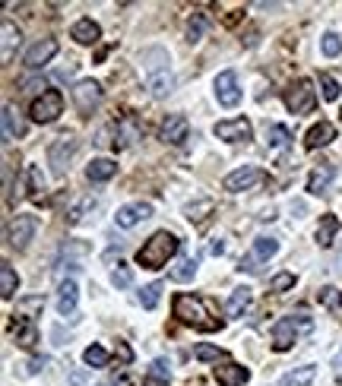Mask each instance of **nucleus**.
<instances>
[{"label": "nucleus", "instance_id": "72a5a7b5", "mask_svg": "<svg viewBox=\"0 0 342 386\" xmlns=\"http://www.w3.org/2000/svg\"><path fill=\"white\" fill-rule=\"evenodd\" d=\"M42 310H44V297H42V295L23 297V301L16 304V314H19V316H29V320H35V314H42Z\"/></svg>", "mask_w": 342, "mask_h": 386}, {"label": "nucleus", "instance_id": "c756f323", "mask_svg": "<svg viewBox=\"0 0 342 386\" xmlns=\"http://www.w3.org/2000/svg\"><path fill=\"white\" fill-rule=\"evenodd\" d=\"M336 231H339V219H336V215H323L320 225H317V244L329 247L336 238Z\"/></svg>", "mask_w": 342, "mask_h": 386}, {"label": "nucleus", "instance_id": "37998d69", "mask_svg": "<svg viewBox=\"0 0 342 386\" xmlns=\"http://www.w3.org/2000/svg\"><path fill=\"white\" fill-rule=\"evenodd\" d=\"M320 89H323V98H327V101H336V98H339V82H336L329 73L320 76Z\"/></svg>", "mask_w": 342, "mask_h": 386}, {"label": "nucleus", "instance_id": "4c0bfd02", "mask_svg": "<svg viewBox=\"0 0 342 386\" xmlns=\"http://www.w3.org/2000/svg\"><path fill=\"white\" fill-rule=\"evenodd\" d=\"M82 361H86L89 367H95V371H99V367L108 364V352L101 345H89L86 352H82Z\"/></svg>", "mask_w": 342, "mask_h": 386}, {"label": "nucleus", "instance_id": "8fccbe9b", "mask_svg": "<svg viewBox=\"0 0 342 386\" xmlns=\"http://www.w3.org/2000/svg\"><path fill=\"white\" fill-rule=\"evenodd\" d=\"M143 386H168V380H158V377H146Z\"/></svg>", "mask_w": 342, "mask_h": 386}, {"label": "nucleus", "instance_id": "79ce46f5", "mask_svg": "<svg viewBox=\"0 0 342 386\" xmlns=\"http://www.w3.org/2000/svg\"><path fill=\"white\" fill-rule=\"evenodd\" d=\"M291 285H295V272H279V276L270 282V291H276V295H282V291H289Z\"/></svg>", "mask_w": 342, "mask_h": 386}, {"label": "nucleus", "instance_id": "7c9ffc66", "mask_svg": "<svg viewBox=\"0 0 342 386\" xmlns=\"http://www.w3.org/2000/svg\"><path fill=\"white\" fill-rule=\"evenodd\" d=\"M95 209H99V200H95V196H82L73 209H67V221L70 225H76V221H82L86 215H92Z\"/></svg>", "mask_w": 342, "mask_h": 386}, {"label": "nucleus", "instance_id": "6e6552de", "mask_svg": "<svg viewBox=\"0 0 342 386\" xmlns=\"http://www.w3.org/2000/svg\"><path fill=\"white\" fill-rule=\"evenodd\" d=\"M61 111H63V95L57 92V89H48V92L32 101V108H29L35 124H54V120L61 117Z\"/></svg>", "mask_w": 342, "mask_h": 386}, {"label": "nucleus", "instance_id": "dca6fc26", "mask_svg": "<svg viewBox=\"0 0 342 386\" xmlns=\"http://www.w3.org/2000/svg\"><path fill=\"white\" fill-rule=\"evenodd\" d=\"M57 54V41L54 38H42V41H35L29 51H25V57H23V63L29 70H42L44 63H51V57Z\"/></svg>", "mask_w": 342, "mask_h": 386}, {"label": "nucleus", "instance_id": "a18cd8bd", "mask_svg": "<svg viewBox=\"0 0 342 386\" xmlns=\"http://www.w3.org/2000/svg\"><path fill=\"white\" fill-rule=\"evenodd\" d=\"M130 282H133V272L127 269V266H118V269L111 272V285H114V288H127Z\"/></svg>", "mask_w": 342, "mask_h": 386}, {"label": "nucleus", "instance_id": "4be33fe9", "mask_svg": "<svg viewBox=\"0 0 342 386\" xmlns=\"http://www.w3.org/2000/svg\"><path fill=\"white\" fill-rule=\"evenodd\" d=\"M0 35H4V44H0V60L10 63V60H13V51L19 48L23 35H19V29L10 22V19H4V25H0Z\"/></svg>", "mask_w": 342, "mask_h": 386}, {"label": "nucleus", "instance_id": "ddd939ff", "mask_svg": "<svg viewBox=\"0 0 342 386\" xmlns=\"http://www.w3.org/2000/svg\"><path fill=\"white\" fill-rule=\"evenodd\" d=\"M213 133L219 139H225V143H247L253 136V127L247 117H234V120H219L213 127Z\"/></svg>", "mask_w": 342, "mask_h": 386}, {"label": "nucleus", "instance_id": "f704fd0d", "mask_svg": "<svg viewBox=\"0 0 342 386\" xmlns=\"http://www.w3.org/2000/svg\"><path fill=\"white\" fill-rule=\"evenodd\" d=\"M317 301H320L327 310H342V291L333 288V285H323V288L317 291Z\"/></svg>", "mask_w": 342, "mask_h": 386}, {"label": "nucleus", "instance_id": "c9c22d12", "mask_svg": "<svg viewBox=\"0 0 342 386\" xmlns=\"http://www.w3.org/2000/svg\"><path fill=\"white\" fill-rule=\"evenodd\" d=\"M215 209L213 200H196V202H187V209H184V215H187L190 221H203L209 212Z\"/></svg>", "mask_w": 342, "mask_h": 386}, {"label": "nucleus", "instance_id": "f8f14e48", "mask_svg": "<svg viewBox=\"0 0 342 386\" xmlns=\"http://www.w3.org/2000/svg\"><path fill=\"white\" fill-rule=\"evenodd\" d=\"M213 86H215V98H219L222 108H234L241 101V86H238V73L234 70H222Z\"/></svg>", "mask_w": 342, "mask_h": 386}, {"label": "nucleus", "instance_id": "c85d7f7f", "mask_svg": "<svg viewBox=\"0 0 342 386\" xmlns=\"http://www.w3.org/2000/svg\"><path fill=\"white\" fill-rule=\"evenodd\" d=\"M23 133H25V124L19 120L16 108H13V105H4V136H6V139H19Z\"/></svg>", "mask_w": 342, "mask_h": 386}, {"label": "nucleus", "instance_id": "f03ea898", "mask_svg": "<svg viewBox=\"0 0 342 386\" xmlns=\"http://www.w3.org/2000/svg\"><path fill=\"white\" fill-rule=\"evenodd\" d=\"M177 250H181V240H177L175 234H171V231H156L137 250V263L143 266V269H162V266L168 263Z\"/></svg>", "mask_w": 342, "mask_h": 386}, {"label": "nucleus", "instance_id": "ea45409f", "mask_svg": "<svg viewBox=\"0 0 342 386\" xmlns=\"http://www.w3.org/2000/svg\"><path fill=\"white\" fill-rule=\"evenodd\" d=\"M320 51L327 57H339L342 54V38L336 35V32H327V35H323V41H320Z\"/></svg>", "mask_w": 342, "mask_h": 386}, {"label": "nucleus", "instance_id": "423d86ee", "mask_svg": "<svg viewBox=\"0 0 342 386\" xmlns=\"http://www.w3.org/2000/svg\"><path fill=\"white\" fill-rule=\"evenodd\" d=\"M276 253H279V240H276V238H266V234H263V238L253 240L251 250L241 257L238 269H241V272H260V269H263V263H270Z\"/></svg>", "mask_w": 342, "mask_h": 386}, {"label": "nucleus", "instance_id": "b1692460", "mask_svg": "<svg viewBox=\"0 0 342 386\" xmlns=\"http://www.w3.org/2000/svg\"><path fill=\"white\" fill-rule=\"evenodd\" d=\"M70 35H73L80 44H95L101 38V29H99V22H92V19H80V22L70 29Z\"/></svg>", "mask_w": 342, "mask_h": 386}, {"label": "nucleus", "instance_id": "0eeeda50", "mask_svg": "<svg viewBox=\"0 0 342 386\" xmlns=\"http://www.w3.org/2000/svg\"><path fill=\"white\" fill-rule=\"evenodd\" d=\"M76 149H80V139H76L73 133H63V136H57L54 143H51V149H48V165H51V171H54L57 177L67 174V168H70V162H73Z\"/></svg>", "mask_w": 342, "mask_h": 386}, {"label": "nucleus", "instance_id": "7ed1b4c3", "mask_svg": "<svg viewBox=\"0 0 342 386\" xmlns=\"http://www.w3.org/2000/svg\"><path fill=\"white\" fill-rule=\"evenodd\" d=\"M175 316L181 323H187V326L200 329V333H215V329H222V320H215V316L209 314L206 301H203V297H194V295H177L175 297Z\"/></svg>", "mask_w": 342, "mask_h": 386}, {"label": "nucleus", "instance_id": "9d476101", "mask_svg": "<svg viewBox=\"0 0 342 386\" xmlns=\"http://www.w3.org/2000/svg\"><path fill=\"white\" fill-rule=\"evenodd\" d=\"M38 231V219L35 215H16V219L10 221V228H6V240H10V247H16V250H25L29 247V240L35 238Z\"/></svg>", "mask_w": 342, "mask_h": 386}, {"label": "nucleus", "instance_id": "a211bd4d", "mask_svg": "<svg viewBox=\"0 0 342 386\" xmlns=\"http://www.w3.org/2000/svg\"><path fill=\"white\" fill-rule=\"evenodd\" d=\"M149 215H152L149 202H127V206L118 209L114 221H118V228H133V225H139L143 219H149Z\"/></svg>", "mask_w": 342, "mask_h": 386}, {"label": "nucleus", "instance_id": "2f4dec72", "mask_svg": "<svg viewBox=\"0 0 342 386\" xmlns=\"http://www.w3.org/2000/svg\"><path fill=\"white\" fill-rule=\"evenodd\" d=\"M194 276H196V259H194V257H181V259L175 263V269L168 272L171 282H190Z\"/></svg>", "mask_w": 342, "mask_h": 386}, {"label": "nucleus", "instance_id": "20e7f679", "mask_svg": "<svg viewBox=\"0 0 342 386\" xmlns=\"http://www.w3.org/2000/svg\"><path fill=\"white\" fill-rule=\"evenodd\" d=\"M314 329V320L308 314H291V316H282V320L272 326L270 333V342L276 352H289L291 345L298 342V333H310Z\"/></svg>", "mask_w": 342, "mask_h": 386}, {"label": "nucleus", "instance_id": "cd10ccee", "mask_svg": "<svg viewBox=\"0 0 342 386\" xmlns=\"http://www.w3.org/2000/svg\"><path fill=\"white\" fill-rule=\"evenodd\" d=\"M137 136H139L137 120H133V117H127L124 124H118V133H114V139H111V143H114V149H127V146H130Z\"/></svg>", "mask_w": 342, "mask_h": 386}, {"label": "nucleus", "instance_id": "2eb2a0df", "mask_svg": "<svg viewBox=\"0 0 342 386\" xmlns=\"http://www.w3.org/2000/svg\"><path fill=\"white\" fill-rule=\"evenodd\" d=\"M215 383L219 386H244L247 380H251V371L241 364H234V361H222V364H215L213 371Z\"/></svg>", "mask_w": 342, "mask_h": 386}, {"label": "nucleus", "instance_id": "412c9836", "mask_svg": "<svg viewBox=\"0 0 342 386\" xmlns=\"http://www.w3.org/2000/svg\"><path fill=\"white\" fill-rule=\"evenodd\" d=\"M333 177H336V165H320V168H314L310 171V177H308V190L314 196H320V193H327L329 190V184H333Z\"/></svg>", "mask_w": 342, "mask_h": 386}, {"label": "nucleus", "instance_id": "e433bc0d", "mask_svg": "<svg viewBox=\"0 0 342 386\" xmlns=\"http://www.w3.org/2000/svg\"><path fill=\"white\" fill-rule=\"evenodd\" d=\"M158 297H162V282H149L143 291H139V304H143V310H156Z\"/></svg>", "mask_w": 342, "mask_h": 386}, {"label": "nucleus", "instance_id": "393cba45", "mask_svg": "<svg viewBox=\"0 0 342 386\" xmlns=\"http://www.w3.org/2000/svg\"><path fill=\"white\" fill-rule=\"evenodd\" d=\"M16 288H19V276H16V269L4 259V263H0V297L10 301V297L16 295Z\"/></svg>", "mask_w": 342, "mask_h": 386}, {"label": "nucleus", "instance_id": "aec40b11", "mask_svg": "<svg viewBox=\"0 0 342 386\" xmlns=\"http://www.w3.org/2000/svg\"><path fill=\"white\" fill-rule=\"evenodd\" d=\"M333 139H336V127L329 124V120H320V124H314L308 130L304 146H308V149H323V146H329Z\"/></svg>", "mask_w": 342, "mask_h": 386}, {"label": "nucleus", "instance_id": "5701e85b", "mask_svg": "<svg viewBox=\"0 0 342 386\" xmlns=\"http://www.w3.org/2000/svg\"><path fill=\"white\" fill-rule=\"evenodd\" d=\"M114 174H118V165H114L111 158H95V162H89V168H86V177H89L92 184L111 181Z\"/></svg>", "mask_w": 342, "mask_h": 386}, {"label": "nucleus", "instance_id": "4468645a", "mask_svg": "<svg viewBox=\"0 0 342 386\" xmlns=\"http://www.w3.org/2000/svg\"><path fill=\"white\" fill-rule=\"evenodd\" d=\"M190 133V124L184 114H168V117L162 120V127H158V139L168 146H181L184 139H187Z\"/></svg>", "mask_w": 342, "mask_h": 386}, {"label": "nucleus", "instance_id": "39448f33", "mask_svg": "<svg viewBox=\"0 0 342 386\" xmlns=\"http://www.w3.org/2000/svg\"><path fill=\"white\" fill-rule=\"evenodd\" d=\"M285 108H289L295 117H301V114H310L317 105V89L310 79H295L289 89H285Z\"/></svg>", "mask_w": 342, "mask_h": 386}, {"label": "nucleus", "instance_id": "09e8293b", "mask_svg": "<svg viewBox=\"0 0 342 386\" xmlns=\"http://www.w3.org/2000/svg\"><path fill=\"white\" fill-rule=\"evenodd\" d=\"M44 364H48V358H32V361H29V373L44 371Z\"/></svg>", "mask_w": 342, "mask_h": 386}, {"label": "nucleus", "instance_id": "473e14b6", "mask_svg": "<svg viewBox=\"0 0 342 386\" xmlns=\"http://www.w3.org/2000/svg\"><path fill=\"white\" fill-rule=\"evenodd\" d=\"M266 143H270L272 149H285V146L291 143L289 127H282V124H270V127H266Z\"/></svg>", "mask_w": 342, "mask_h": 386}, {"label": "nucleus", "instance_id": "9b49d317", "mask_svg": "<svg viewBox=\"0 0 342 386\" xmlns=\"http://www.w3.org/2000/svg\"><path fill=\"white\" fill-rule=\"evenodd\" d=\"M99 101H101V86L95 79H80L73 86V105L82 117H89L99 108Z\"/></svg>", "mask_w": 342, "mask_h": 386}, {"label": "nucleus", "instance_id": "f3484780", "mask_svg": "<svg viewBox=\"0 0 342 386\" xmlns=\"http://www.w3.org/2000/svg\"><path fill=\"white\" fill-rule=\"evenodd\" d=\"M10 329H13V339H16V345H19V348H35V342H38L35 320H29V316L13 314Z\"/></svg>", "mask_w": 342, "mask_h": 386}, {"label": "nucleus", "instance_id": "6ab92c4d", "mask_svg": "<svg viewBox=\"0 0 342 386\" xmlns=\"http://www.w3.org/2000/svg\"><path fill=\"white\" fill-rule=\"evenodd\" d=\"M76 301H80V288L73 278H63L57 288V314L61 316H73L76 314Z\"/></svg>", "mask_w": 342, "mask_h": 386}, {"label": "nucleus", "instance_id": "3c124183", "mask_svg": "<svg viewBox=\"0 0 342 386\" xmlns=\"http://www.w3.org/2000/svg\"><path fill=\"white\" fill-rule=\"evenodd\" d=\"M333 367L342 373V348H339V354H336V358H333Z\"/></svg>", "mask_w": 342, "mask_h": 386}, {"label": "nucleus", "instance_id": "a19ab883", "mask_svg": "<svg viewBox=\"0 0 342 386\" xmlns=\"http://www.w3.org/2000/svg\"><path fill=\"white\" fill-rule=\"evenodd\" d=\"M194 358L196 361H215V364H219V361L225 358V352H222V348H215V345H196L194 348Z\"/></svg>", "mask_w": 342, "mask_h": 386}, {"label": "nucleus", "instance_id": "de8ad7c7", "mask_svg": "<svg viewBox=\"0 0 342 386\" xmlns=\"http://www.w3.org/2000/svg\"><path fill=\"white\" fill-rule=\"evenodd\" d=\"M114 354H118L124 364H130V361H133V352H130V345H127V342H118V345H114Z\"/></svg>", "mask_w": 342, "mask_h": 386}, {"label": "nucleus", "instance_id": "bb28decb", "mask_svg": "<svg viewBox=\"0 0 342 386\" xmlns=\"http://www.w3.org/2000/svg\"><path fill=\"white\" fill-rule=\"evenodd\" d=\"M251 301H253V295H251V288H247V285L234 288L232 297H228V316H244V310L251 307Z\"/></svg>", "mask_w": 342, "mask_h": 386}, {"label": "nucleus", "instance_id": "c03bdc74", "mask_svg": "<svg viewBox=\"0 0 342 386\" xmlns=\"http://www.w3.org/2000/svg\"><path fill=\"white\" fill-rule=\"evenodd\" d=\"M146 377H158V380H171V364L165 358H158V361H152V367H149V373Z\"/></svg>", "mask_w": 342, "mask_h": 386}, {"label": "nucleus", "instance_id": "f257e3e1", "mask_svg": "<svg viewBox=\"0 0 342 386\" xmlns=\"http://www.w3.org/2000/svg\"><path fill=\"white\" fill-rule=\"evenodd\" d=\"M139 63H143L146 73V89H149L152 98H165L175 89V73H171V57L165 48H146L139 51Z\"/></svg>", "mask_w": 342, "mask_h": 386}, {"label": "nucleus", "instance_id": "49530a36", "mask_svg": "<svg viewBox=\"0 0 342 386\" xmlns=\"http://www.w3.org/2000/svg\"><path fill=\"white\" fill-rule=\"evenodd\" d=\"M23 92H25V95H35V98H42L48 89H44V79H25V82H23Z\"/></svg>", "mask_w": 342, "mask_h": 386}, {"label": "nucleus", "instance_id": "1a4fd4ad", "mask_svg": "<svg viewBox=\"0 0 342 386\" xmlns=\"http://www.w3.org/2000/svg\"><path fill=\"white\" fill-rule=\"evenodd\" d=\"M263 181H266L263 168H257V165H244V168H234L232 174H225L222 187H225L228 193H241V190H251V187H257V184H263Z\"/></svg>", "mask_w": 342, "mask_h": 386}, {"label": "nucleus", "instance_id": "58836bf2", "mask_svg": "<svg viewBox=\"0 0 342 386\" xmlns=\"http://www.w3.org/2000/svg\"><path fill=\"white\" fill-rule=\"evenodd\" d=\"M203 32H206V19H203V13H194V19L187 22V41L196 44L203 38Z\"/></svg>", "mask_w": 342, "mask_h": 386}, {"label": "nucleus", "instance_id": "a878e982", "mask_svg": "<svg viewBox=\"0 0 342 386\" xmlns=\"http://www.w3.org/2000/svg\"><path fill=\"white\" fill-rule=\"evenodd\" d=\"M314 377H317V367L304 364V367H295V371L285 373L279 386H310V383H314Z\"/></svg>", "mask_w": 342, "mask_h": 386}, {"label": "nucleus", "instance_id": "603ef678", "mask_svg": "<svg viewBox=\"0 0 342 386\" xmlns=\"http://www.w3.org/2000/svg\"><path fill=\"white\" fill-rule=\"evenodd\" d=\"M213 253H215V257H219V253H225V244H222V240H215V244H213Z\"/></svg>", "mask_w": 342, "mask_h": 386}]
</instances>
